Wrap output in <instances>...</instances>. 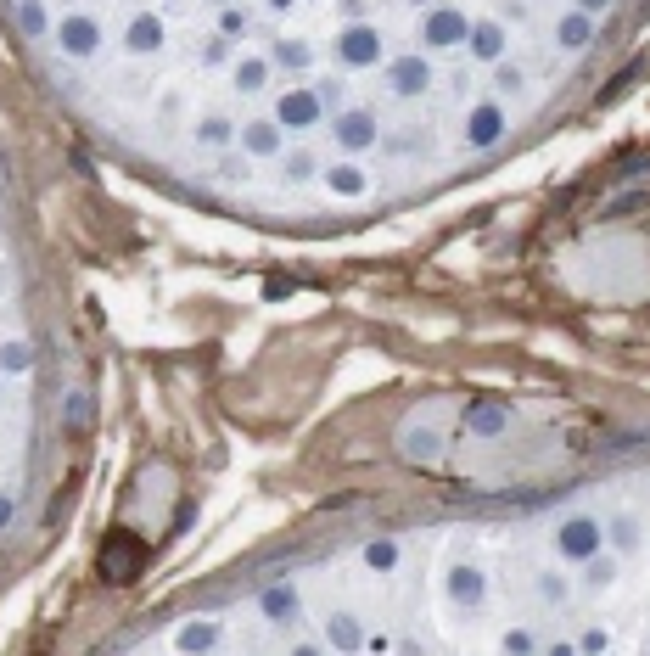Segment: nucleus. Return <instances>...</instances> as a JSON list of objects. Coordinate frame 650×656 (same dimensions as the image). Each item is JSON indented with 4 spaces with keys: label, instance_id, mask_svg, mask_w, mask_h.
Here are the masks:
<instances>
[{
    "label": "nucleus",
    "instance_id": "bb28decb",
    "mask_svg": "<svg viewBox=\"0 0 650 656\" xmlns=\"http://www.w3.org/2000/svg\"><path fill=\"white\" fill-rule=\"evenodd\" d=\"M17 17H23V29H29V34H45V12H40V0H23V6H17Z\"/></svg>",
    "mask_w": 650,
    "mask_h": 656
},
{
    "label": "nucleus",
    "instance_id": "a878e982",
    "mask_svg": "<svg viewBox=\"0 0 650 656\" xmlns=\"http://www.w3.org/2000/svg\"><path fill=\"white\" fill-rule=\"evenodd\" d=\"M611 539H617L622 550H634V544H639V522H634V516H617V522H611Z\"/></svg>",
    "mask_w": 650,
    "mask_h": 656
},
{
    "label": "nucleus",
    "instance_id": "aec40b11",
    "mask_svg": "<svg viewBox=\"0 0 650 656\" xmlns=\"http://www.w3.org/2000/svg\"><path fill=\"white\" fill-rule=\"evenodd\" d=\"M34 365V348L23 343V337H12V343H0V371H12V376H23Z\"/></svg>",
    "mask_w": 650,
    "mask_h": 656
},
{
    "label": "nucleus",
    "instance_id": "20e7f679",
    "mask_svg": "<svg viewBox=\"0 0 650 656\" xmlns=\"http://www.w3.org/2000/svg\"><path fill=\"white\" fill-rule=\"evenodd\" d=\"M275 124H281V129H314V124H325V101H320V90H309V85L286 90L281 107H275Z\"/></svg>",
    "mask_w": 650,
    "mask_h": 656
},
{
    "label": "nucleus",
    "instance_id": "7c9ffc66",
    "mask_svg": "<svg viewBox=\"0 0 650 656\" xmlns=\"http://www.w3.org/2000/svg\"><path fill=\"white\" fill-rule=\"evenodd\" d=\"M286 169H292V180H303V174H309L314 163H309V157H303V152H297V157H286Z\"/></svg>",
    "mask_w": 650,
    "mask_h": 656
},
{
    "label": "nucleus",
    "instance_id": "ddd939ff",
    "mask_svg": "<svg viewBox=\"0 0 650 656\" xmlns=\"http://www.w3.org/2000/svg\"><path fill=\"white\" fill-rule=\"evenodd\" d=\"M258 606H264L269 623H297V584H275L258 595Z\"/></svg>",
    "mask_w": 650,
    "mask_h": 656
},
{
    "label": "nucleus",
    "instance_id": "cd10ccee",
    "mask_svg": "<svg viewBox=\"0 0 650 656\" xmlns=\"http://www.w3.org/2000/svg\"><path fill=\"white\" fill-rule=\"evenodd\" d=\"M538 595L550 600V606H561V600L572 595V589H566V578H555V572H550V578H538Z\"/></svg>",
    "mask_w": 650,
    "mask_h": 656
},
{
    "label": "nucleus",
    "instance_id": "1a4fd4ad",
    "mask_svg": "<svg viewBox=\"0 0 650 656\" xmlns=\"http://www.w3.org/2000/svg\"><path fill=\"white\" fill-rule=\"evenodd\" d=\"M466 427L477 432V438H499V432L510 427V404H499V399L471 404V410H466Z\"/></svg>",
    "mask_w": 650,
    "mask_h": 656
},
{
    "label": "nucleus",
    "instance_id": "4468645a",
    "mask_svg": "<svg viewBox=\"0 0 650 656\" xmlns=\"http://www.w3.org/2000/svg\"><path fill=\"white\" fill-rule=\"evenodd\" d=\"M555 40H561V51H583V45L594 40V12H566Z\"/></svg>",
    "mask_w": 650,
    "mask_h": 656
},
{
    "label": "nucleus",
    "instance_id": "f8f14e48",
    "mask_svg": "<svg viewBox=\"0 0 650 656\" xmlns=\"http://www.w3.org/2000/svg\"><path fill=\"white\" fill-rule=\"evenodd\" d=\"M466 45H471V57L477 62H499L505 57V29H499V23H471Z\"/></svg>",
    "mask_w": 650,
    "mask_h": 656
},
{
    "label": "nucleus",
    "instance_id": "412c9836",
    "mask_svg": "<svg viewBox=\"0 0 650 656\" xmlns=\"http://www.w3.org/2000/svg\"><path fill=\"white\" fill-rule=\"evenodd\" d=\"M365 567L370 572H393L398 567V544L393 539H370L365 544Z\"/></svg>",
    "mask_w": 650,
    "mask_h": 656
},
{
    "label": "nucleus",
    "instance_id": "c85d7f7f",
    "mask_svg": "<svg viewBox=\"0 0 650 656\" xmlns=\"http://www.w3.org/2000/svg\"><path fill=\"white\" fill-rule=\"evenodd\" d=\"M494 85H499V90H510V96H516V90H522V68H516V62H499Z\"/></svg>",
    "mask_w": 650,
    "mask_h": 656
},
{
    "label": "nucleus",
    "instance_id": "b1692460",
    "mask_svg": "<svg viewBox=\"0 0 650 656\" xmlns=\"http://www.w3.org/2000/svg\"><path fill=\"white\" fill-rule=\"evenodd\" d=\"M331 645H342V651H354L359 645V623L354 617H331Z\"/></svg>",
    "mask_w": 650,
    "mask_h": 656
},
{
    "label": "nucleus",
    "instance_id": "c756f323",
    "mask_svg": "<svg viewBox=\"0 0 650 656\" xmlns=\"http://www.w3.org/2000/svg\"><path fill=\"white\" fill-rule=\"evenodd\" d=\"M219 29H225L230 40H236V34H247V17H241V12H225V23H219Z\"/></svg>",
    "mask_w": 650,
    "mask_h": 656
},
{
    "label": "nucleus",
    "instance_id": "f03ea898",
    "mask_svg": "<svg viewBox=\"0 0 650 656\" xmlns=\"http://www.w3.org/2000/svg\"><path fill=\"white\" fill-rule=\"evenodd\" d=\"M337 57H342V68H376V62L387 57L382 29H370V23H348V29L337 34Z\"/></svg>",
    "mask_w": 650,
    "mask_h": 656
},
{
    "label": "nucleus",
    "instance_id": "423d86ee",
    "mask_svg": "<svg viewBox=\"0 0 650 656\" xmlns=\"http://www.w3.org/2000/svg\"><path fill=\"white\" fill-rule=\"evenodd\" d=\"M421 34H426V45H460L471 34V17L460 12V6H426V23H421Z\"/></svg>",
    "mask_w": 650,
    "mask_h": 656
},
{
    "label": "nucleus",
    "instance_id": "9b49d317",
    "mask_svg": "<svg viewBox=\"0 0 650 656\" xmlns=\"http://www.w3.org/2000/svg\"><path fill=\"white\" fill-rule=\"evenodd\" d=\"M241 146L253 157H281V124L275 118H253V124H241Z\"/></svg>",
    "mask_w": 650,
    "mask_h": 656
},
{
    "label": "nucleus",
    "instance_id": "2eb2a0df",
    "mask_svg": "<svg viewBox=\"0 0 650 656\" xmlns=\"http://www.w3.org/2000/svg\"><path fill=\"white\" fill-rule=\"evenodd\" d=\"M325 186L337 191V197H365L370 191V174L359 163H337V169H325Z\"/></svg>",
    "mask_w": 650,
    "mask_h": 656
},
{
    "label": "nucleus",
    "instance_id": "6e6552de",
    "mask_svg": "<svg viewBox=\"0 0 650 656\" xmlns=\"http://www.w3.org/2000/svg\"><path fill=\"white\" fill-rule=\"evenodd\" d=\"M426 79H432V68H426L421 57H398V62H387V85H393V96H421Z\"/></svg>",
    "mask_w": 650,
    "mask_h": 656
},
{
    "label": "nucleus",
    "instance_id": "a211bd4d",
    "mask_svg": "<svg viewBox=\"0 0 650 656\" xmlns=\"http://www.w3.org/2000/svg\"><path fill=\"white\" fill-rule=\"evenodd\" d=\"M230 79H236V90H241V96H258V90L269 85V62H264V57H241Z\"/></svg>",
    "mask_w": 650,
    "mask_h": 656
},
{
    "label": "nucleus",
    "instance_id": "72a5a7b5",
    "mask_svg": "<svg viewBox=\"0 0 650 656\" xmlns=\"http://www.w3.org/2000/svg\"><path fill=\"white\" fill-rule=\"evenodd\" d=\"M6 522H12V500H6V494H0V528H6Z\"/></svg>",
    "mask_w": 650,
    "mask_h": 656
},
{
    "label": "nucleus",
    "instance_id": "0eeeda50",
    "mask_svg": "<svg viewBox=\"0 0 650 656\" xmlns=\"http://www.w3.org/2000/svg\"><path fill=\"white\" fill-rule=\"evenodd\" d=\"M57 45L68 51V57H96L101 51V23L96 17H85V12H73V17H62V29H57Z\"/></svg>",
    "mask_w": 650,
    "mask_h": 656
},
{
    "label": "nucleus",
    "instance_id": "f3484780",
    "mask_svg": "<svg viewBox=\"0 0 650 656\" xmlns=\"http://www.w3.org/2000/svg\"><path fill=\"white\" fill-rule=\"evenodd\" d=\"M578 567H583V572H578L583 589H611V584H617V561H611L606 550H594V556L578 561Z\"/></svg>",
    "mask_w": 650,
    "mask_h": 656
},
{
    "label": "nucleus",
    "instance_id": "473e14b6",
    "mask_svg": "<svg viewBox=\"0 0 650 656\" xmlns=\"http://www.w3.org/2000/svg\"><path fill=\"white\" fill-rule=\"evenodd\" d=\"M611 0H578V12H606Z\"/></svg>",
    "mask_w": 650,
    "mask_h": 656
},
{
    "label": "nucleus",
    "instance_id": "39448f33",
    "mask_svg": "<svg viewBox=\"0 0 650 656\" xmlns=\"http://www.w3.org/2000/svg\"><path fill=\"white\" fill-rule=\"evenodd\" d=\"M331 135H337L342 152H370V146L382 141V124H376V113H365V107H348V113H337Z\"/></svg>",
    "mask_w": 650,
    "mask_h": 656
},
{
    "label": "nucleus",
    "instance_id": "dca6fc26",
    "mask_svg": "<svg viewBox=\"0 0 650 656\" xmlns=\"http://www.w3.org/2000/svg\"><path fill=\"white\" fill-rule=\"evenodd\" d=\"M398 449H404V455L415 460V466H426V460H438V432L432 427H404V443H398Z\"/></svg>",
    "mask_w": 650,
    "mask_h": 656
},
{
    "label": "nucleus",
    "instance_id": "f257e3e1",
    "mask_svg": "<svg viewBox=\"0 0 650 656\" xmlns=\"http://www.w3.org/2000/svg\"><path fill=\"white\" fill-rule=\"evenodd\" d=\"M555 550H561L572 567L589 561L594 550H606V528H600V516H566L561 528H555Z\"/></svg>",
    "mask_w": 650,
    "mask_h": 656
},
{
    "label": "nucleus",
    "instance_id": "5701e85b",
    "mask_svg": "<svg viewBox=\"0 0 650 656\" xmlns=\"http://www.w3.org/2000/svg\"><path fill=\"white\" fill-rule=\"evenodd\" d=\"M180 645H185V651H202V645H219V628H213V623H191V628H180Z\"/></svg>",
    "mask_w": 650,
    "mask_h": 656
},
{
    "label": "nucleus",
    "instance_id": "2f4dec72",
    "mask_svg": "<svg viewBox=\"0 0 650 656\" xmlns=\"http://www.w3.org/2000/svg\"><path fill=\"white\" fill-rule=\"evenodd\" d=\"M85 410H90L85 393H73V399H68V421H85Z\"/></svg>",
    "mask_w": 650,
    "mask_h": 656
},
{
    "label": "nucleus",
    "instance_id": "393cba45",
    "mask_svg": "<svg viewBox=\"0 0 650 656\" xmlns=\"http://www.w3.org/2000/svg\"><path fill=\"white\" fill-rule=\"evenodd\" d=\"M275 62H281V68H303V62H309V45L303 40H281L275 45Z\"/></svg>",
    "mask_w": 650,
    "mask_h": 656
},
{
    "label": "nucleus",
    "instance_id": "7ed1b4c3",
    "mask_svg": "<svg viewBox=\"0 0 650 656\" xmlns=\"http://www.w3.org/2000/svg\"><path fill=\"white\" fill-rule=\"evenodd\" d=\"M505 129H510V113L499 107V101H477L466 118V146L471 152H488V146L505 141Z\"/></svg>",
    "mask_w": 650,
    "mask_h": 656
},
{
    "label": "nucleus",
    "instance_id": "6ab92c4d",
    "mask_svg": "<svg viewBox=\"0 0 650 656\" xmlns=\"http://www.w3.org/2000/svg\"><path fill=\"white\" fill-rule=\"evenodd\" d=\"M124 45H129V51H157V45H163V23L141 12V17H135V23H129Z\"/></svg>",
    "mask_w": 650,
    "mask_h": 656
},
{
    "label": "nucleus",
    "instance_id": "4be33fe9",
    "mask_svg": "<svg viewBox=\"0 0 650 656\" xmlns=\"http://www.w3.org/2000/svg\"><path fill=\"white\" fill-rule=\"evenodd\" d=\"M197 141H202V146H225V141H236V129H230L225 118H202V124H197Z\"/></svg>",
    "mask_w": 650,
    "mask_h": 656
},
{
    "label": "nucleus",
    "instance_id": "9d476101",
    "mask_svg": "<svg viewBox=\"0 0 650 656\" xmlns=\"http://www.w3.org/2000/svg\"><path fill=\"white\" fill-rule=\"evenodd\" d=\"M482 595H488V578H482L477 567H449V600L454 606H482Z\"/></svg>",
    "mask_w": 650,
    "mask_h": 656
}]
</instances>
